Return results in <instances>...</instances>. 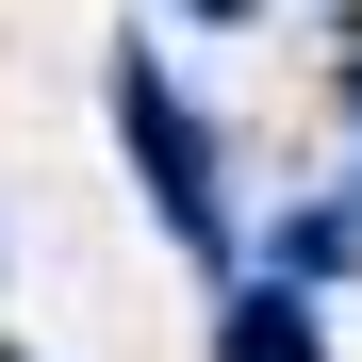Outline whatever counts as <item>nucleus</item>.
I'll return each mask as SVG.
<instances>
[{"label": "nucleus", "mask_w": 362, "mask_h": 362, "mask_svg": "<svg viewBox=\"0 0 362 362\" xmlns=\"http://www.w3.org/2000/svg\"><path fill=\"white\" fill-rule=\"evenodd\" d=\"M346 132H362V66H346Z\"/></svg>", "instance_id": "obj_3"}, {"label": "nucleus", "mask_w": 362, "mask_h": 362, "mask_svg": "<svg viewBox=\"0 0 362 362\" xmlns=\"http://www.w3.org/2000/svg\"><path fill=\"white\" fill-rule=\"evenodd\" d=\"M0 362H17V346H0Z\"/></svg>", "instance_id": "obj_5"}, {"label": "nucleus", "mask_w": 362, "mask_h": 362, "mask_svg": "<svg viewBox=\"0 0 362 362\" xmlns=\"http://www.w3.org/2000/svg\"><path fill=\"white\" fill-rule=\"evenodd\" d=\"M198 17H247V0H198Z\"/></svg>", "instance_id": "obj_4"}, {"label": "nucleus", "mask_w": 362, "mask_h": 362, "mask_svg": "<svg viewBox=\"0 0 362 362\" xmlns=\"http://www.w3.org/2000/svg\"><path fill=\"white\" fill-rule=\"evenodd\" d=\"M214 362H329V329H313V280H247L214 313Z\"/></svg>", "instance_id": "obj_2"}, {"label": "nucleus", "mask_w": 362, "mask_h": 362, "mask_svg": "<svg viewBox=\"0 0 362 362\" xmlns=\"http://www.w3.org/2000/svg\"><path fill=\"white\" fill-rule=\"evenodd\" d=\"M115 148H132V181H148L165 247H181V264H230V181H214V132H198V99H181L148 49H115Z\"/></svg>", "instance_id": "obj_1"}]
</instances>
